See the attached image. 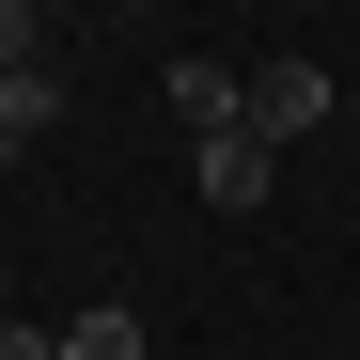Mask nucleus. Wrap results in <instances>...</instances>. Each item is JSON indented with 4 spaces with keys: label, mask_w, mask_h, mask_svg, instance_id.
<instances>
[{
    "label": "nucleus",
    "mask_w": 360,
    "mask_h": 360,
    "mask_svg": "<svg viewBox=\"0 0 360 360\" xmlns=\"http://www.w3.org/2000/svg\"><path fill=\"white\" fill-rule=\"evenodd\" d=\"M329 110H345V79H314V63H251V141H266V157L314 141Z\"/></svg>",
    "instance_id": "nucleus-1"
},
{
    "label": "nucleus",
    "mask_w": 360,
    "mask_h": 360,
    "mask_svg": "<svg viewBox=\"0 0 360 360\" xmlns=\"http://www.w3.org/2000/svg\"><path fill=\"white\" fill-rule=\"evenodd\" d=\"M188 172H204V204H219V219H251V204H266V172H282V157H266L251 126H219V141H188Z\"/></svg>",
    "instance_id": "nucleus-2"
},
{
    "label": "nucleus",
    "mask_w": 360,
    "mask_h": 360,
    "mask_svg": "<svg viewBox=\"0 0 360 360\" xmlns=\"http://www.w3.org/2000/svg\"><path fill=\"white\" fill-rule=\"evenodd\" d=\"M47 126H63V79H47V63H32V79H0V172H16Z\"/></svg>",
    "instance_id": "nucleus-3"
},
{
    "label": "nucleus",
    "mask_w": 360,
    "mask_h": 360,
    "mask_svg": "<svg viewBox=\"0 0 360 360\" xmlns=\"http://www.w3.org/2000/svg\"><path fill=\"white\" fill-rule=\"evenodd\" d=\"M63 360H141V314H126V297H94V314H63Z\"/></svg>",
    "instance_id": "nucleus-4"
},
{
    "label": "nucleus",
    "mask_w": 360,
    "mask_h": 360,
    "mask_svg": "<svg viewBox=\"0 0 360 360\" xmlns=\"http://www.w3.org/2000/svg\"><path fill=\"white\" fill-rule=\"evenodd\" d=\"M47 63V0H0V79H32Z\"/></svg>",
    "instance_id": "nucleus-5"
},
{
    "label": "nucleus",
    "mask_w": 360,
    "mask_h": 360,
    "mask_svg": "<svg viewBox=\"0 0 360 360\" xmlns=\"http://www.w3.org/2000/svg\"><path fill=\"white\" fill-rule=\"evenodd\" d=\"M0 360H63V329H0Z\"/></svg>",
    "instance_id": "nucleus-6"
},
{
    "label": "nucleus",
    "mask_w": 360,
    "mask_h": 360,
    "mask_svg": "<svg viewBox=\"0 0 360 360\" xmlns=\"http://www.w3.org/2000/svg\"><path fill=\"white\" fill-rule=\"evenodd\" d=\"M345 126H360V79H345Z\"/></svg>",
    "instance_id": "nucleus-7"
},
{
    "label": "nucleus",
    "mask_w": 360,
    "mask_h": 360,
    "mask_svg": "<svg viewBox=\"0 0 360 360\" xmlns=\"http://www.w3.org/2000/svg\"><path fill=\"white\" fill-rule=\"evenodd\" d=\"M47 16H63V0H47Z\"/></svg>",
    "instance_id": "nucleus-8"
}]
</instances>
